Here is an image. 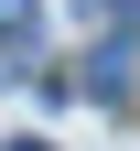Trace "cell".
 <instances>
[{"instance_id":"6da1fadb","label":"cell","mask_w":140,"mask_h":151,"mask_svg":"<svg viewBox=\"0 0 140 151\" xmlns=\"http://www.w3.org/2000/svg\"><path fill=\"white\" fill-rule=\"evenodd\" d=\"M86 86L97 97H129V54H86Z\"/></svg>"},{"instance_id":"7a4b0ae2","label":"cell","mask_w":140,"mask_h":151,"mask_svg":"<svg viewBox=\"0 0 140 151\" xmlns=\"http://www.w3.org/2000/svg\"><path fill=\"white\" fill-rule=\"evenodd\" d=\"M11 32H32V0H0V43H11Z\"/></svg>"},{"instance_id":"3957f363","label":"cell","mask_w":140,"mask_h":151,"mask_svg":"<svg viewBox=\"0 0 140 151\" xmlns=\"http://www.w3.org/2000/svg\"><path fill=\"white\" fill-rule=\"evenodd\" d=\"M11 151H43V140H11Z\"/></svg>"}]
</instances>
